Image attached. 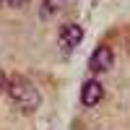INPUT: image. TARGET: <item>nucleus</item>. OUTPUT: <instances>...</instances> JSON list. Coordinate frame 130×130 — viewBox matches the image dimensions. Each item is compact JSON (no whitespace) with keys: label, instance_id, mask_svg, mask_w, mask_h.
<instances>
[{"label":"nucleus","instance_id":"4","mask_svg":"<svg viewBox=\"0 0 130 130\" xmlns=\"http://www.w3.org/2000/svg\"><path fill=\"white\" fill-rule=\"evenodd\" d=\"M104 99V89H102V83L96 81V78H89L83 83V89H81V102L83 107H96Z\"/></svg>","mask_w":130,"mask_h":130},{"label":"nucleus","instance_id":"2","mask_svg":"<svg viewBox=\"0 0 130 130\" xmlns=\"http://www.w3.org/2000/svg\"><path fill=\"white\" fill-rule=\"evenodd\" d=\"M115 65V55H112V47L107 44H99L94 50V55L89 57V70L91 73H107Z\"/></svg>","mask_w":130,"mask_h":130},{"label":"nucleus","instance_id":"5","mask_svg":"<svg viewBox=\"0 0 130 130\" xmlns=\"http://www.w3.org/2000/svg\"><path fill=\"white\" fill-rule=\"evenodd\" d=\"M65 3H68V0H44V3H42V10H39V16L42 18H55L60 10L65 8Z\"/></svg>","mask_w":130,"mask_h":130},{"label":"nucleus","instance_id":"6","mask_svg":"<svg viewBox=\"0 0 130 130\" xmlns=\"http://www.w3.org/2000/svg\"><path fill=\"white\" fill-rule=\"evenodd\" d=\"M5 3H8L10 8H24V5L29 3V0H5Z\"/></svg>","mask_w":130,"mask_h":130},{"label":"nucleus","instance_id":"7","mask_svg":"<svg viewBox=\"0 0 130 130\" xmlns=\"http://www.w3.org/2000/svg\"><path fill=\"white\" fill-rule=\"evenodd\" d=\"M5 83H8V78H5V73H3V70H0V91H3V89H5Z\"/></svg>","mask_w":130,"mask_h":130},{"label":"nucleus","instance_id":"3","mask_svg":"<svg viewBox=\"0 0 130 130\" xmlns=\"http://www.w3.org/2000/svg\"><path fill=\"white\" fill-rule=\"evenodd\" d=\"M81 39H83V29L78 24H65L62 31H60V50L62 52H70L81 44Z\"/></svg>","mask_w":130,"mask_h":130},{"label":"nucleus","instance_id":"1","mask_svg":"<svg viewBox=\"0 0 130 130\" xmlns=\"http://www.w3.org/2000/svg\"><path fill=\"white\" fill-rule=\"evenodd\" d=\"M5 89H8V99H10V104H13L18 112L31 115V112L39 109L42 94H39V89H37V86L31 83L29 78H24V75H10L8 83H5Z\"/></svg>","mask_w":130,"mask_h":130}]
</instances>
